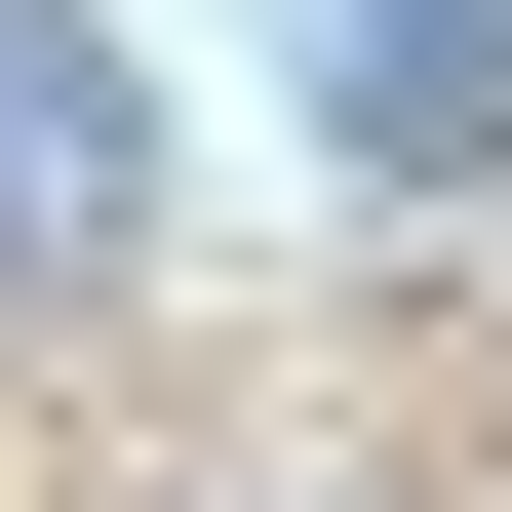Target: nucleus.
<instances>
[{
  "label": "nucleus",
  "mask_w": 512,
  "mask_h": 512,
  "mask_svg": "<svg viewBox=\"0 0 512 512\" xmlns=\"http://www.w3.org/2000/svg\"><path fill=\"white\" fill-rule=\"evenodd\" d=\"M79 197H119V79H79V40H0V237H79Z\"/></svg>",
  "instance_id": "obj_1"
}]
</instances>
